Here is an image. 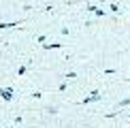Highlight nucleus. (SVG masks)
Returning a JSON list of instances; mask_svg holds the SVG:
<instances>
[{"label": "nucleus", "instance_id": "nucleus-1", "mask_svg": "<svg viewBox=\"0 0 130 128\" xmlns=\"http://www.w3.org/2000/svg\"><path fill=\"white\" fill-rule=\"evenodd\" d=\"M2 96H4L7 100H11V96H13V94H11V90H2Z\"/></svg>", "mask_w": 130, "mask_h": 128}]
</instances>
